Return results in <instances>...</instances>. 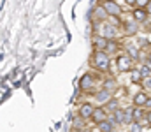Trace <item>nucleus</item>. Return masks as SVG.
I'll return each mask as SVG.
<instances>
[{
    "instance_id": "nucleus-8",
    "label": "nucleus",
    "mask_w": 151,
    "mask_h": 132,
    "mask_svg": "<svg viewBox=\"0 0 151 132\" xmlns=\"http://www.w3.org/2000/svg\"><path fill=\"white\" fill-rule=\"evenodd\" d=\"M90 87H91V78L86 74V76H83V79H81V88H83V90H88Z\"/></svg>"
},
{
    "instance_id": "nucleus-21",
    "label": "nucleus",
    "mask_w": 151,
    "mask_h": 132,
    "mask_svg": "<svg viewBox=\"0 0 151 132\" xmlns=\"http://www.w3.org/2000/svg\"><path fill=\"white\" fill-rule=\"evenodd\" d=\"M134 116H135V118H141V116H142V111H141V109H135V111H134Z\"/></svg>"
},
{
    "instance_id": "nucleus-1",
    "label": "nucleus",
    "mask_w": 151,
    "mask_h": 132,
    "mask_svg": "<svg viewBox=\"0 0 151 132\" xmlns=\"http://www.w3.org/2000/svg\"><path fill=\"white\" fill-rule=\"evenodd\" d=\"M95 65L100 71H106L109 67V58H107L106 51H97V55H95Z\"/></svg>"
},
{
    "instance_id": "nucleus-7",
    "label": "nucleus",
    "mask_w": 151,
    "mask_h": 132,
    "mask_svg": "<svg viewBox=\"0 0 151 132\" xmlns=\"http://www.w3.org/2000/svg\"><path fill=\"white\" fill-rule=\"evenodd\" d=\"M150 99H148V95H144V93H137L135 97H134V102L137 104V106H142V104H146Z\"/></svg>"
},
{
    "instance_id": "nucleus-13",
    "label": "nucleus",
    "mask_w": 151,
    "mask_h": 132,
    "mask_svg": "<svg viewBox=\"0 0 151 132\" xmlns=\"http://www.w3.org/2000/svg\"><path fill=\"white\" fill-rule=\"evenodd\" d=\"M141 76H142V74H141L139 71H134V72H132V81H134V83H141Z\"/></svg>"
},
{
    "instance_id": "nucleus-22",
    "label": "nucleus",
    "mask_w": 151,
    "mask_h": 132,
    "mask_svg": "<svg viewBox=\"0 0 151 132\" xmlns=\"http://www.w3.org/2000/svg\"><path fill=\"white\" fill-rule=\"evenodd\" d=\"M137 4H139V5H148L150 0H137Z\"/></svg>"
},
{
    "instance_id": "nucleus-25",
    "label": "nucleus",
    "mask_w": 151,
    "mask_h": 132,
    "mask_svg": "<svg viewBox=\"0 0 151 132\" xmlns=\"http://www.w3.org/2000/svg\"><path fill=\"white\" fill-rule=\"evenodd\" d=\"M148 12L151 14V0H150V4H148Z\"/></svg>"
},
{
    "instance_id": "nucleus-12",
    "label": "nucleus",
    "mask_w": 151,
    "mask_h": 132,
    "mask_svg": "<svg viewBox=\"0 0 151 132\" xmlns=\"http://www.w3.org/2000/svg\"><path fill=\"white\" fill-rule=\"evenodd\" d=\"M134 16H135V19H144L146 18V12L141 11V9H137V11H134Z\"/></svg>"
},
{
    "instance_id": "nucleus-4",
    "label": "nucleus",
    "mask_w": 151,
    "mask_h": 132,
    "mask_svg": "<svg viewBox=\"0 0 151 132\" xmlns=\"http://www.w3.org/2000/svg\"><path fill=\"white\" fill-rule=\"evenodd\" d=\"M118 67H119V71H128L130 69V60L127 56H118Z\"/></svg>"
},
{
    "instance_id": "nucleus-28",
    "label": "nucleus",
    "mask_w": 151,
    "mask_h": 132,
    "mask_svg": "<svg viewBox=\"0 0 151 132\" xmlns=\"http://www.w3.org/2000/svg\"><path fill=\"white\" fill-rule=\"evenodd\" d=\"M107 2H114V0H107Z\"/></svg>"
},
{
    "instance_id": "nucleus-29",
    "label": "nucleus",
    "mask_w": 151,
    "mask_h": 132,
    "mask_svg": "<svg viewBox=\"0 0 151 132\" xmlns=\"http://www.w3.org/2000/svg\"><path fill=\"white\" fill-rule=\"evenodd\" d=\"M150 62H151V55H150Z\"/></svg>"
},
{
    "instance_id": "nucleus-15",
    "label": "nucleus",
    "mask_w": 151,
    "mask_h": 132,
    "mask_svg": "<svg viewBox=\"0 0 151 132\" xmlns=\"http://www.w3.org/2000/svg\"><path fill=\"white\" fill-rule=\"evenodd\" d=\"M132 111L134 109H125V123H130L132 122Z\"/></svg>"
},
{
    "instance_id": "nucleus-19",
    "label": "nucleus",
    "mask_w": 151,
    "mask_h": 132,
    "mask_svg": "<svg viewBox=\"0 0 151 132\" xmlns=\"http://www.w3.org/2000/svg\"><path fill=\"white\" fill-rule=\"evenodd\" d=\"M130 132H141V125H139V123H134V125L130 127Z\"/></svg>"
},
{
    "instance_id": "nucleus-11",
    "label": "nucleus",
    "mask_w": 151,
    "mask_h": 132,
    "mask_svg": "<svg viewBox=\"0 0 151 132\" xmlns=\"http://www.w3.org/2000/svg\"><path fill=\"white\" fill-rule=\"evenodd\" d=\"M97 99H99L100 102H104V100L107 102V100H109V92H107V90H102V92L97 95Z\"/></svg>"
},
{
    "instance_id": "nucleus-20",
    "label": "nucleus",
    "mask_w": 151,
    "mask_h": 132,
    "mask_svg": "<svg viewBox=\"0 0 151 132\" xmlns=\"http://www.w3.org/2000/svg\"><path fill=\"white\" fill-rule=\"evenodd\" d=\"M106 16V9H97V18H104Z\"/></svg>"
},
{
    "instance_id": "nucleus-24",
    "label": "nucleus",
    "mask_w": 151,
    "mask_h": 132,
    "mask_svg": "<svg viewBox=\"0 0 151 132\" xmlns=\"http://www.w3.org/2000/svg\"><path fill=\"white\" fill-rule=\"evenodd\" d=\"M146 118H148V122H150V123H151V111H150V113H148V116H146Z\"/></svg>"
},
{
    "instance_id": "nucleus-23",
    "label": "nucleus",
    "mask_w": 151,
    "mask_h": 132,
    "mask_svg": "<svg viewBox=\"0 0 151 132\" xmlns=\"http://www.w3.org/2000/svg\"><path fill=\"white\" fill-rule=\"evenodd\" d=\"M146 87H148V88H151V78L148 79V81H146Z\"/></svg>"
},
{
    "instance_id": "nucleus-27",
    "label": "nucleus",
    "mask_w": 151,
    "mask_h": 132,
    "mask_svg": "<svg viewBox=\"0 0 151 132\" xmlns=\"http://www.w3.org/2000/svg\"><path fill=\"white\" fill-rule=\"evenodd\" d=\"M146 104H148V106H150V107H151V100H148V102H146Z\"/></svg>"
},
{
    "instance_id": "nucleus-14",
    "label": "nucleus",
    "mask_w": 151,
    "mask_h": 132,
    "mask_svg": "<svg viewBox=\"0 0 151 132\" xmlns=\"http://www.w3.org/2000/svg\"><path fill=\"white\" fill-rule=\"evenodd\" d=\"M99 127H100L102 132H111V123H109V122H104V123H100Z\"/></svg>"
},
{
    "instance_id": "nucleus-9",
    "label": "nucleus",
    "mask_w": 151,
    "mask_h": 132,
    "mask_svg": "<svg viewBox=\"0 0 151 132\" xmlns=\"http://www.w3.org/2000/svg\"><path fill=\"white\" fill-rule=\"evenodd\" d=\"M114 122H118V123H123V122H125V111H121V109L114 111Z\"/></svg>"
},
{
    "instance_id": "nucleus-26",
    "label": "nucleus",
    "mask_w": 151,
    "mask_h": 132,
    "mask_svg": "<svg viewBox=\"0 0 151 132\" xmlns=\"http://www.w3.org/2000/svg\"><path fill=\"white\" fill-rule=\"evenodd\" d=\"M134 2H137V0H127V4H134Z\"/></svg>"
},
{
    "instance_id": "nucleus-16",
    "label": "nucleus",
    "mask_w": 151,
    "mask_h": 132,
    "mask_svg": "<svg viewBox=\"0 0 151 132\" xmlns=\"http://www.w3.org/2000/svg\"><path fill=\"white\" fill-rule=\"evenodd\" d=\"M97 48H100V49H102V48H107V46H109V44H107V39H97Z\"/></svg>"
},
{
    "instance_id": "nucleus-10",
    "label": "nucleus",
    "mask_w": 151,
    "mask_h": 132,
    "mask_svg": "<svg viewBox=\"0 0 151 132\" xmlns=\"http://www.w3.org/2000/svg\"><path fill=\"white\" fill-rule=\"evenodd\" d=\"M125 32H127L128 35H132V34L137 32V27H135L134 23H125Z\"/></svg>"
},
{
    "instance_id": "nucleus-18",
    "label": "nucleus",
    "mask_w": 151,
    "mask_h": 132,
    "mask_svg": "<svg viewBox=\"0 0 151 132\" xmlns=\"http://www.w3.org/2000/svg\"><path fill=\"white\" fill-rule=\"evenodd\" d=\"M116 107H118V102H116V100H111V102L107 104V109H109V111H118Z\"/></svg>"
},
{
    "instance_id": "nucleus-6",
    "label": "nucleus",
    "mask_w": 151,
    "mask_h": 132,
    "mask_svg": "<svg viewBox=\"0 0 151 132\" xmlns=\"http://www.w3.org/2000/svg\"><path fill=\"white\" fill-rule=\"evenodd\" d=\"M93 113H95V109L90 106V104H84L83 107H81V116L83 118H88V116H93Z\"/></svg>"
},
{
    "instance_id": "nucleus-5",
    "label": "nucleus",
    "mask_w": 151,
    "mask_h": 132,
    "mask_svg": "<svg viewBox=\"0 0 151 132\" xmlns=\"http://www.w3.org/2000/svg\"><path fill=\"white\" fill-rule=\"evenodd\" d=\"M116 34H118V30L114 28L113 25H106V27H104V35H106V39H113V37H116Z\"/></svg>"
},
{
    "instance_id": "nucleus-2",
    "label": "nucleus",
    "mask_w": 151,
    "mask_h": 132,
    "mask_svg": "<svg viewBox=\"0 0 151 132\" xmlns=\"http://www.w3.org/2000/svg\"><path fill=\"white\" fill-rule=\"evenodd\" d=\"M104 9L109 12V14H113V16H118L119 12H121V7H118L114 2H106V5H104Z\"/></svg>"
},
{
    "instance_id": "nucleus-17",
    "label": "nucleus",
    "mask_w": 151,
    "mask_h": 132,
    "mask_svg": "<svg viewBox=\"0 0 151 132\" xmlns=\"http://www.w3.org/2000/svg\"><path fill=\"white\" fill-rule=\"evenodd\" d=\"M141 74H142V76H151V67L144 65V67L141 69Z\"/></svg>"
},
{
    "instance_id": "nucleus-3",
    "label": "nucleus",
    "mask_w": 151,
    "mask_h": 132,
    "mask_svg": "<svg viewBox=\"0 0 151 132\" xmlns=\"http://www.w3.org/2000/svg\"><path fill=\"white\" fill-rule=\"evenodd\" d=\"M91 118H93V122H95V123H99V125H100V123H104V122H106V111H104V109H95V113H93V116H91Z\"/></svg>"
}]
</instances>
